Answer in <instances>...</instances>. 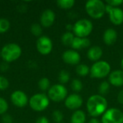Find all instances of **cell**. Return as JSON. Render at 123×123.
Masks as SVG:
<instances>
[{
    "label": "cell",
    "mask_w": 123,
    "mask_h": 123,
    "mask_svg": "<svg viewBox=\"0 0 123 123\" xmlns=\"http://www.w3.org/2000/svg\"><path fill=\"white\" fill-rule=\"evenodd\" d=\"M83 104L81 97L77 94H72L67 97L65 99V106L71 110L79 109Z\"/></svg>",
    "instance_id": "obj_12"
},
{
    "label": "cell",
    "mask_w": 123,
    "mask_h": 123,
    "mask_svg": "<svg viewBox=\"0 0 123 123\" xmlns=\"http://www.w3.org/2000/svg\"><path fill=\"white\" fill-rule=\"evenodd\" d=\"M93 30L92 22L86 19H81L74 25L73 32L78 37H86Z\"/></svg>",
    "instance_id": "obj_5"
},
{
    "label": "cell",
    "mask_w": 123,
    "mask_h": 123,
    "mask_svg": "<svg viewBox=\"0 0 123 123\" xmlns=\"http://www.w3.org/2000/svg\"><path fill=\"white\" fill-rule=\"evenodd\" d=\"M102 53H103L102 49L100 47L95 45V46L91 47L89 49L87 52V57L90 61H97L102 57Z\"/></svg>",
    "instance_id": "obj_18"
},
{
    "label": "cell",
    "mask_w": 123,
    "mask_h": 123,
    "mask_svg": "<svg viewBox=\"0 0 123 123\" xmlns=\"http://www.w3.org/2000/svg\"><path fill=\"white\" fill-rule=\"evenodd\" d=\"M10 28V22L5 18H0V34L6 32Z\"/></svg>",
    "instance_id": "obj_25"
},
{
    "label": "cell",
    "mask_w": 123,
    "mask_h": 123,
    "mask_svg": "<svg viewBox=\"0 0 123 123\" xmlns=\"http://www.w3.org/2000/svg\"><path fill=\"white\" fill-rule=\"evenodd\" d=\"M111 67L108 62L99 61L94 63L90 68V74L92 78L102 79L110 75Z\"/></svg>",
    "instance_id": "obj_6"
},
{
    "label": "cell",
    "mask_w": 123,
    "mask_h": 123,
    "mask_svg": "<svg viewBox=\"0 0 123 123\" xmlns=\"http://www.w3.org/2000/svg\"><path fill=\"white\" fill-rule=\"evenodd\" d=\"M55 20V12L50 9H47L43 12L41 14L40 22V25L44 27H51Z\"/></svg>",
    "instance_id": "obj_11"
},
{
    "label": "cell",
    "mask_w": 123,
    "mask_h": 123,
    "mask_svg": "<svg viewBox=\"0 0 123 123\" xmlns=\"http://www.w3.org/2000/svg\"><path fill=\"white\" fill-rule=\"evenodd\" d=\"M9 86V82L8 79L4 76H0V90L4 91L8 89Z\"/></svg>",
    "instance_id": "obj_31"
},
{
    "label": "cell",
    "mask_w": 123,
    "mask_h": 123,
    "mask_svg": "<svg viewBox=\"0 0 123 123\" xmlns=\"http://www.w3.org/2000/svg\"><path fill=\"white\" fill-rule=\"evenodd\" d=\"M10 100L15 107L22 108L27 105L29 99L27 95L22 90H15L10 95Z\"/></svg>",
    "instance_id": "obj_10"
},
{
    "label": "cell",
    "mask_w": 123,
    "mask_h": 123,
    "mask_svg": "<svg viewBox=\"0 0 123 123\" xmlns=\"http://www.w3.org/2000/svg\"><path fill=\"white\" fill-rule=\"evenodd\" d=\"M30 108L35 112H43L48 108L50 104V99L43 93H37L29 99Z\"/></svg>",
    "instance_id": "obj_4"
},
{
    "label": "cell",
    "mask_w": 123,
    "mask_h": 123,
    "mask_svg": "<svg viewBox=\"0 0 123 123\" xmlns=\"http://www.w3.org/2000/svg\"><path fill=\"white\" fill-rule=\"evenodd\" d=\"M76 74L80 76H86L90 73V68L86 64H79L76 68Z\"/></svg>",
    "instance_id": "obj_21"
},
{
    "label": "cell",
    "mask_w": 123,
    "mask_h": 123,
    "mask_svg": "<svg viewBox=\"0 0 123 123\" xmlns=\"http://www.w3.org/2000/svg\"><path fill=\"white\" fill-rule=\"evenodd\" d=\"M106 4L112 6V7H117L123 4V0H107L106 1Z\"/></svg>",
    "instance_id": "obj_32"
},
{
    "label": "cell",
    "mask_w": 123,
    "mask_h": 123,
    "mask_svg": "<svg viewBox=\"0 0 123 123\" xmlns=\"http://www.w3.org/2000/svg\"><path fill=\"white\" fill-rule=\"evenodd\" d=\"M88 123H100V122H99V120H98L97 119H96V118H93V119L90 120Z\"/></svg>",
    "instance_id": "obj_39"
},
{
    "label": "cell",
    "mask_w": 123,
    "mask_h": 123,
    "mask_svg": "<svg viewBox=\"0 0 123 123\" xmlns=\"http://www.w3.org/2000/svg\"><path fill=\"white\" fill-rule=\"evenodd\" d=\"M110 85L107 81H103L102 82L99 86V92L100 95H106L108 94L110 91Z\"/></svg>",
    "instance_id": "obj_27"
},
{
    "label": "cell",
    "mask_w": 123,
    "mask_h": 123,
    "mask_svg": "<svg viewBox=\"0 0 123 123\" xmlns=\"http://www.w3.org/2000/svg\"><path fill=\"white\" fill-rule=\"evenodd\" d=\"M117 101L119 103L123 105V89L120 92V93L117 95Z\"/></svg>",
    "instance_id": "obj_36"
},
{
    "label": "cell",
    "mask_w": 123,
    "mask_h": 123,
    "mask_svg": "<svg viewBox=\"0 0 123 123\" xmlns=\"http://www.w3.org/2000/svg\"><path fill=\"white\" fill-rule=\"evenodd\" d=\"M113 7L112 6H110V5H109V4H105V11H106V12L107 13H110V11L112 10V9Z\"/></svg>",
    "instance_id": "obj_37"
},
{
    "label": "cell",
    "mask_w": 123,
    "mask_h": 123,
    "mask_svg": "<svg viewBox=\"0 0 123 123\" xmlns=\"http://www.w3.org/2000/svg\"><path fill=\"white\" fill-rule=\"evenodd\" d=\"M56 4L58 7L63 9H68L72 8L75 4L74 0H58Z\"/></svg>",
    "instance_id": "obj_22"
},
{
    "label": "cell",
    "mask_w": 123,
    "mask_h": 123,
    "mask_svg": "<svg viewBox=\"0 0 123 123\" xmlns=\"http://www.w3.org/2000/svg\"><path fill=\"white\" fill-rule=\"evenodd\" d=\"M21 47L14 43L4 45L1 50V58L6 63H12L18 60L22 55Z\"/></svg>",
    "instance_id": "obj_2"
},
{
    "label": "cell",
    "mask_w": 123,
    "mask_h": 123,
    "mask_svg": "<svg viewBox=\"0 0 123 123\" xmlns=\"http://www.w3.org/2000/svg\"><path fill=\"white\" fill-rule=\"evenodd\" d=\"M120 65H121V68H122V69H123V58L121 60V63H120Z\"/></svg>",
    "instance_id": "obj_40"
},
{
    "label": "cell",
    "mask_w": 123,
    "mask_h": 123,
    "mask_svg": "<svg viewBox=\"0 0 123 123\" xmlns=\"http://www.w3.org/2000/svg\"><path fill=\"white\" fill-rule=\"evenodd\" d=\"M9 68V63H6V62H3L1 63L0 65V69L1 71H6Z\"/></svg>",
    "instance_id": "obj_34"
},
{
    "label": "cell",
    "mask_w": 123,
    "mask_h": 123,
    "mask_svg": "<svg viewBox=\"0 0 123 123\" xmlns=\"http://www.w3.org/2000/svg\"><path fill=\"white\" fill-rule=\"evenodd\" d=\"M2 123H13V119L12 117V116L9 114H4V115H2V118H1Z\"/></svg>",
    "instance_id": "obj_33"
},
{
    "label": "cell",
    "mask_w": 123,
    "mask_h": 123,
    "mask_svg": "<svg viewBox=\"0 0 123 123\" xmlns=\"http://www.w3.org/2000/svg\"><path fill=\"white\" fill-rule=\"evenodd\" d=\"M63 61L68 65H77L81 61V56L78 52L74 50H66L62 55Z\"/></svg>",
    "instance_id": "obj_13"
},
{
    "label": "cell",
    "mask_w": 123,
    "mask_h": 123,
    "mask_svg": "<svg viewBox=\"0 0 123 123\" xmlns=\"http://www.w3.org/2000/svg\"><path fill=\"white\" fill-rule=\"evenodd\" d=\"M53 120L56 123H61L63 119V113L59 110H55L52 114Z\"/></svg>",
    "instance_id": "obj_30"
},
{
    "label": "cell",
    "mask_w": 123,
    "mask_h": 123,
    "mask_svg": "<svg viewBox=\"0 0 123 123\" xmlns=\"http://www.w3.org/2000/svg\"><path fill=\"white\" fill-rule=\"evenodd\" d=\"M50 87V80L46 78V77H43L42 79H40L38 81V88L43 91V92H45V91H48V89Z\"/></svg>",
    "instance_id": "obj_23"
},
{
    "label": "cell",
    "mask_w": 123,
    "mask_h": 123,
    "mask_svg": "<svg viewBox=\"0 0 123 123\" xmlns=\"http://www.w3.org/2000/svg\"><path fill=\"white\" fill-rule=\"evenodd\" d=\"M74 37H74V33H72L71 32H66L63 34L62 37H61V42L65 45L71 46Z\"/></svg>",
    "instance_id": "obj_20"
},
{
    "label": "cell",
    "mask_w": 123,
    "mask_h": 123,
    "mask_svg": "<svg viewBox=\"0 0 123 123\" xmlns=\"http://www.w3.org/2000/svg\"><path fill=\"white\" fill-rule=\"evenodd\" d=\"M36 48L39 53H40L41 55H48L51 53L53 50V42L50 37L42 35L38 37L37 40Z\"/></svg>",
    "instance_id": "obj_9"
},
{
    "label": "cell",
    "mask_w": 123,
    "mask_h": 123,
    "mask_svg": "<svg viewBox=\"0 0 123 123\" xmlns=\"http://www.w3.org/2000/svg\"><path fill=\"white\" fill-rule=\"evenodd\" d=\"M110 19L115 25H120L123 23V11L119 7H113L108 14Z\"/></svg>",
    "instance_id": "obj_14"
},
{
    "label": "cell",
    "mask_w": 123,
    "mask_h": 123,
    "mask_svg": "<svg viewBox=\"0 0 123 123\" xmlns=\"http://www.w3.org/2000/svg\"><path fill=\"white\" fill-rule=\"evenodd\" d=\"M86 115L81 110H76L71 117V123H85Z\"/></svg>",
    "instance_id": "obj_19"
},
{
    "label": "cell",
    "mask_w": 123,
    "mask_h": 123,
    "mask_svg": "<svg viewBox=\"0 0 123 123\" xmlns=\"http://www.w3.org/2000/svg\"><path fill=\"white\" fill-rule=\"evenodd\" d=\"M58 80L61 84H64L68 82L70 80V74L65 70H62L58 75Z\"/></svg>",
    "instance_id": "obj_26"
},
{
    "label": "cell",
    "mask_w": 123,
    "mask_h": 123,
    "mask_svg": "<svg viewBox=\"0 0 123 123\" xmlns=\"http://www.w3.org/2000/svg\"><path fill=\"white\" fill-rule=\"evenodd\" d=\"M91 45L90 40L87 37H75L71 44V48L75 50H81L89 47Z\"/></svg>",
    "instance_id": "obj_16"
},
{
    "label": "cell",
    "mask_w": 123,
    "mask_h": 123,
    "mask_svg": "<svg viewBox=\"0 0 123 123\" xmlns=\"http://www.w3.org/2000/svg\"></svg>",
    "instance_id": "obj_42"
},
{
    "label": "cell",
    "mask_w": 123,
    "mask_h": 123,
    "mask_svg": "<svg viewBox=\"0 0 123 123\" xmlns=\"http://www.w3.org/2000/svg\"><path fill=\"white\" fill-rule=\"evenodd\" d=\"M9 109V105L6 102V100L0 97V115H4L6 114Z\"/></svg>",
    "instance_id": "obj_28"
},
{
    "label": "cell",
    "mask_w": 123,
    "mask_h": 123,
    "mask_svg": "<svg viewBox=\"0 0 123 123\" xmlns=\"http://www.w3.org/2000/svg\"><path fill=\"white\" fill-rule=\"evenodd\" d=\"M117 38V33L116 30L112 28H108L106 30L103 35V40L104 43L107 45H113Z\"/></svg>",
    "instance_id": "obj_17"
},
{
    "label": "cell",
    "mask_w": 123,
    "mask_h": 123,
    "mask_svg": "<svg viewBox=\"0 0 123 123\" xmlns=\"http://www.w3.org/2000/svg\"><path fill=\"white\" fill-rule=\"evenodd\" d=\"M71 89L74 92H80L83 89V84L79 79H74L71 82Z\"/></svg>",
    "instance_id": "obj_29"
},
{
    "label": "cell",
    "mask_w": 123,
    "mask_h": 123,
    "mask_svg": "<svg viewBox=\"0 0 123 123\" xmlns=\"http://www.w3.org/2000/svg\"><path fill=\"white\" fill-rule=\"evenodd\" d=\"M0 58H1V50H0Z\"/></svg>",
    "instance_id": "obj_41"
},
{
    "label": "cell",
    "mask_w": 123,
    "mask_h": 123,
    "mask_svg": "<svg viewBox=\"0 0 123 123\" xmlns=\"http://www.w3.org/2000/svg\"><path fill=\"white\" fill-rule=\"evenodd\" d=\"M35 123H50L49 120L45 117H40L37 119Z\"/></svg>",
    "instance_id": "obj_35"
},
{
    "label": "cell",
    "mask_w": 123,
    "mask_h": 123,
    "mask_svg": "<svg viewBox=\"0 0 123 123\" xmlns=\"http://www.w3.org/2000/svg\"><path fill=\"white\" fill-rule=\"evenodd\" d=\"M66 28L68 30V32H70L71 30H73V28H74V25H72L71 24H68L66 25Z\"/></svg>",
    "instance_id": "obj_38"
},
{
    "label": "cell",
    "mask_w": 123,
    "mask_h": 123,
    "mask_svg": "<svg viewBox=\"0 0 123 123\" xmlns=\"http://www.w3.org/2000/svg\"><path fill=\"white\" fill-rule=\"evenodd\" d=\"M107 108V99L100 94H94L91 96L86 102V109L89 114L97 117L103 115Z\"/></svg>",
    "instance_id": "obj_1"
},
{
    "label": "cell",
    "mask_w": 123,
    "mask_h": 123,
    "mask_svg": "<svg viewBox=\"0 0 123 123\" xmlns=\"http://www.w3.org/2000/svg\"><path fill=\"white\" fill-rule=\"evenodd\" d=\"M102 123H123V112L117 108H110L103 114Z\"/></svg>",
    "instance_id": "obj_8"
},
{
    "label": "cell",
    "mask_w": 123,
    "mask_h": 123,
    "mask_svg": "<svg viewBox=\"0 0 123 123\" xmlns=\"http://www.w3.org/2000/svg\"><path fill=\"white\" fill-rule=\"evenodd\" d=\"M30 32L31 33L35 36V37H40V36H42V33H43V29H42V26L40 24L37 23H34L31 25L30 27Z\"/></svg>",
    "instance_id": "obj_24"
},
{
    "label": "cell",
    "mask_w": 123,
    "mask_h": 123,
    "mask_svg": "<svg viewBox=\"0 0 123 123\" xmlns=\"http://www.w3.org/2000/svg\"><path fill=\"white\" fill-rule=\"evenodd\" d=\"M67 89L61 84H57L51 86L48 92V98L55 102H61L67 97Z\"/></svg>",
    "instance_id": "obj_7"
},
{
    "label": "cell",
    "mask_w": 123,
    "mask_h": 123,
    "mask_svg": "<svg viewBox=\"0 0 123 123\" xmlns=\"http://www.w3.org/2000/svg\"><path fill=\"white\" fill-rule=\"evenodd\" d=\"M109 81L114 86H123V71L117 70L110 74Z\"/></svg>",
    "instance_id": "obj_15"
},
{
    "label": "cell",
    "mask_w": 123,
    "mask_h": 123,
    "mask_svg": "<svg viewBox=\"0 0 123 123\" xmlns=\"http://www.w3.org/2000/svg\"><path fill=\"white\" fill-rule=\"evenodd\" d=\"M85 9L87 14L95 19L102 18L106 12L105 4L100 0H89L86 1Z\"/></svg>",
    "instance_id": "obj_3"
}]
</instances>
